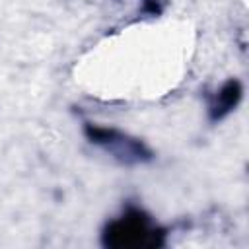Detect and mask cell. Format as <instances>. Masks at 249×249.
Segmentation results:
<instances>
[{
  "instance_id": "cell-1",
  "label": "cell",
  "mask_w": 249,
  "mask_h": 249,
  "mask_svg": "<svg viewBox=\"0 0 249 249\" xmlns=\"http://www.w3.org/2000/svg\"><path fill=\"white\" fill-rule=\"evenodd\" d=\"M103 243L113 249L160 247L163 243V231L152 226L142 210L130 208L121 218L107 224L103 230Z\"/></svg>"
},
{
  "instance_id": "cell-2",
  "label": "cell",
  "mask_w": 249,
  "mask_h": 249,
  "mask_svg": "<svg viewBox=\"0 0 249 249\" xmlns=\"http://www.w3.org/2000/svg\"><path fill=\"white\" fill-rule=\"evenodd\" d=\"M86 136L89 138V142L101 146L123 163H142L152 158V152L144 146V142H140L138 138H130L115 128L86 124Z\"/></svg>"
},
{
  "instance_id": "cell-3",
  "label": "cell",
  "mask_w": 249,
  "mask_h": 249,
  "mask_svg": "<svg viewBox=\"0 0 249 249\" xmlns=\"http://www.w3.org/2000/svg\"><path fill=\"white\" fill-rule=\"evenodd\" d=\"M241 99V84L237 80H230L226 82L218 91L216 95L212 97L210 101V119L212 121H220L224 119L228 113L233 111V107L239 103Z\"/></svg>"
}]
</instances>
